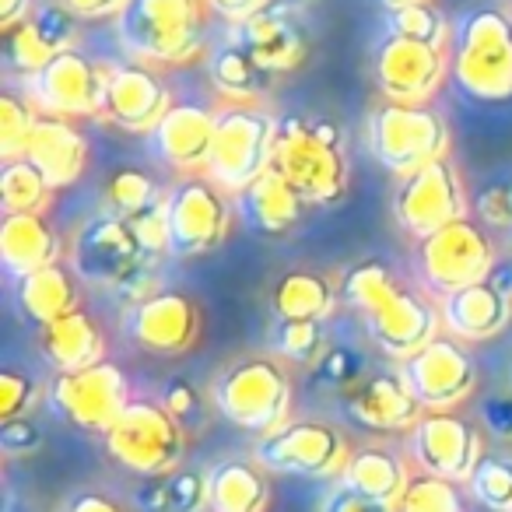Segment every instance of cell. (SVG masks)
Masks as SVG:
<instances>
[{"mask_svg":"<svg viewBox=\"0 0 512 512\" xmlns=\"http://www.w3.org/2000/svg\"><path fill=\"white\" fill-rule=\"evenodd\" d=\"M449 74L481 102L512 99V11L470 8L453 25L449 43Z\"/></svg>","mask_w":512,"mask_h":512,"instance_id":"1","label":"cell"},{"mask_svg":"<svg viewBox=\"0 0 512 512\" xmlns=\"http://www.w3.org/2000/svg\"><path fill=\"white\" fill-rule=\"evenodd\" d=\"M274 169L309 200L334 204L348 190V155L337 123L309 116H281L274 141Z\"/></svg>","mask_w":512,"mask_h":512,"instance_id":"2","label":"cell"},{"mask_svg":"<svg viewBox=\"0 0 512 512\" xmlns=\"http://www.w3.org/2000/svg\"><path fill=\"white\" fill-rule=\"evenodd\" d=\"M214 411L239 432L271 435L292 414V376L278 358L246 355L232 362L211 386Z\"/></svg>","mask_w":512,"mask_h":512,"instance_id":"3","label":"cell"},{"mask_svg":"<svg viewBox=\"0 0 512 512\" xmlns=\"http://www.w3.org/2000/svg\"><path fill=\"white\" fill-rule=\"evenodd\" d=\"M207 0H130L120 15V39L144 64L183 67L204 50Z\"/></svg>","mask_w":512,"mask_h":512,"instance_id":"4","label":"cell"},{"mask_svg":"<svg viewBox=\"0 0 512 512\" xmlns=\"http://www.w3.org/2000/svg\"><path fill=\"white\" fill-rule=\"evenodd\" d=\"M449 123L432 102L383 99L369 116V148L390 176L407 179L425 165L449 158Z\"/></svg>","mask_w":512,"mask_h":512,"instance_id":"5","label":"cell"},{"mask_svg":"<svg viewBox=\"0 0 512 512\" xmlns=\"http://www.w3.org/2000/svg\"><path fill=\"white\" fill-rule=\"evenodd\" d=\"M106 453L130 474L158 477L179 470L186 453V428L162 400L130 397L106 435Z\"/></svg>","mask_w":512,"mask_h":512,"instance_id":"6","label":"cell"},{"mask_svg":"<svg viewBox=\"0 0 512 512\" xmlns=\"http://www.w3.org/2000/svg\"><path fill=\"white\" fill-rule=\"evenodd\" d=\"M278 120L260 106H225L214 123V144L207 158V179L239 197L256 176L274 165Z\"/></svg>","mask_w":512,"mask_h":512,"instance_id":"7","label":"cell"},{"mask_svg":"<svg viewBox=\"0 0 512 512\" xmlns=\"http://www.w3.org/2000/svg\"><path fill=\"white\" fill-rule=\"evenodd\" d=\"M256 460L274 474L309 477V481H341L351 463V446L337 425L306 418L288 421L271 435H260Z\"/></svg>","mask_w":512,"mask_h":512,"instance_id":"8","label":"cell"},{"mask_svg":"<svg viewBox=\"0 0 512 512\" xmlns=\"http://www.w3.org/2000/svg\"><path fill=\"white\" fill-rule=\"evenodd\" d=\"M414 256H418L421 281L439 299L488 281L491 267L498 260L488 232L481 225H474L470 218H460L453 225L439 228L435 235H428V239H421Z\"/></svg>","mask_w":512,"mask_h":512,"instance_id":"9","label":"cell"},{"mask_svg":"<svg viewBox=\"0 0 512 512\" xmlns=\"http://www.w3.org/2000/svg\"><path fill=\"white\" fill-rule=\"evenodd\" d=\"M393 218L418 242L467 218V190L456 165L449 158H439L414 176L400 179V186L393 190Z\"/></svg>","mask_w":512,"mask_h":512,"instance_id":"10","label":"cell"},{"mask_svg":"<svg viewBox=\"0 0 512 512\" xmlns=\"http://www.w3.org/2000/svg\"><path fill=\"white\" fill-rule=\"evenodd\" d=\"M50 404L81 432L106 435L130 404L127 376L116 362H95L78 372H57L50 383Z\"/></svg>","mask_w":512,"mask_h":512,"instance_id":"11","label":"cell"},{"mask_svg":"<svg viewBox=\"0 0 512 512\" xmlns=\"http://www.w3.org/2000/svg\"><path fill=\"white\" fill-rule=\"evenodd\" d=\"M169 221H172V256L197 260L225 246L232 232V207L221 186L207 176H186L169 193Z\"/></svg>","mask_w":512,"mask_h":512,"instance_id":"12","label":"cell"},{"mask_svg":"<svg viewBox=\"0 0 512 512\" xmlns=\"http://www.w3.org/2000/svg\"><path fill=\"white\" fill-rule=\"evenodd\" d=\"M400 376L425 411H456L477 390V365L453 334H439L411 358H404Z\"/></svg>","mask_w":512,"mask_h":512,"instance_id":"13","label":"cell"},{"mask_svg":"<svg viewBox=\"0 0 512 512\" xmlns=\"http://www.w3.org/2000/svg\"><path fill=\"white\" fill-rule=\"evenodd\" d=\"M449 74V50L386 32L372 53V78L390 102H432Z\"/></svg>","mask_w":512,"mask_h":512,"instance_id":"14","label":"cell"},{"mask_svg":"<svg viewBox=\"0 0 512 512\" xmlns=\"http://www.w3.org/2000/svg\"><path fill=\"white\" fill-rule=\"evenodd\" d=\"M411 453L425 474L456 484L470 481L477 463L488 456L481 428L456 411H425V418L411 432Z\"/></svg>","mask_w":512,"mask_h":512,"instance_id":"15","label":"cell"},{"mask_svg":"<svg viewBox=\"0 0 512 512\" xmlns=\"http://www.w3.org/2000/svg\"><path fill=\"white\" fill-rule=\"evenodd\" d=\"M29 88L43 113L85 120V116L106 113L109 74H102L85 53L67 50L60 57H53L39 74H32Z\"/></svg>","mask_w":512,"mask_h":512,"instance_id":"16","label":"cell"},{"mask_svg":"<svg viewBox=\"0 0 512 512\" xmlns=\"http://www.w3.org/2000/svg\"><path fill=\"white\" fill-rule=\"evenodd\" d=\"M365 330L376 341V348L390 358H411L414 351H421L428 341L439 337L442 327V309H435L428 302V295L414 292L411 285L400 281L372 313L362 316Z\"/></svg>","mask_w":512,"mask_h":512,"instance_id":"17","label":"cell"},{"mask_svg":"<svg viewBox=\"0 0 512 512\" xmlns=\"http://www.w3.org/2000/svg\"><path fill=\"white\" fill-rule=\"evenodd\" d=\"M144 260H151V256H144L127 218H116V214H102V218L88 221L74 239L71 253V267L78 271V278L88 285L109 288V292Z\"/></svg>","mask_w":512,"mask_h":512,"instance_id":"18","label":"cell"},{"mask_svg":"<svg viewBox=\"0 0 512 512\" xmlns=\"http://www.w3.org/2000/svg\"><path fill=\"white\" fill-rule=\"evenodd\" d=\"M127 330H130V341L141 351L169 358V355H183V351H190L200 341L204 316H200V306L186 292L162 288L148 302L130 309Z\"/></svg>","mask_w":512,"mask_h":512,"instance_id":"19","label":"cell"},{"mask_svg":"<svg viewBox=\"0 0 512 512\" xmlns=\"http://www.w3.org/2000/svg\"><path fill=\"white\" fill-rule=\"evenodd\" d=\"M341 407L351 425L383 435L414 432L418 421L425 418V407L400 372H369L362 383L344 393Z\"/></svg>","mask_w":512,"mask_h":512,"instance_id":"20","label":"cell"},{"mask_svg":"<svg viewBox=\"0 0 512 512\" xmlns=\"http://www.w3.org/2000/svg\"><path fill=\"white\" fill-rule=\"evenodd\" d=\"M172 99L165 81L155 74V67L144 60H130L109 71L106 88V113L102 120L116 123L120 130L130 134H151L165 113H169Z\"/></svg>","mask_w":512,"mask_h":512,"instance_id":"21","label":"cell"},{"mask_svg":"<svg viewBox=\"0 0 512 512\" xmlns=\"http://www.w3.org/2000/svg\"><path fill=\"white\" fill-rule=\"evenodd\" d=\"M74 43H78V15L67 11L60 0H53V4H36L29 22L4 32V60H8L11 71L32 78V74L43 71L53 57L74 50Z\"/></svg>","mask_w":512,"mask_h":512,"instance_id":"22","label":"cell"},{"mask_svg":"<svg viewBox=\"0 0 512 512\" xmlns=\"http://www.w3.org/2000/svg\"><path fill=\"white\" fill-rule=\"evenodd\" d=\"M242 46L253 53V60L264 67L267 74H288L295 67L306 64L309 57V39L302 32V25L295 22L292 11L278 8V4H267L264 11H256L253 18L239 22L235 32Z\"/></svg>","mask_w":512,"mask_h":512,"instance_id":"23","label":"cell"},{"mask_svg":"<svg viewBox=\"0 0 512 512\" xmlns=\"http://www.w3.org/2000/svg\"><path fill=\"white\" fill-rule=\"evenodd\" d=\"M214 123L218 113H207L193 102H172L169 113L151 130V148L169 169L204 172L214 144Z\"/></svg>","mask_w":512,"mask_h":512,"instance_id":"24","label":"cell"},{"mask_svg":"<svg viewBox=\"0 0 512 512\" xmlns=\"http://www.w3.org/2000/svg\"><path fill=\"white\" fill-rule=\"evenodd\" d=\"M25 158L50 179L53 190L78 183L88 165V137L67 116H39L25 144Z\"/></svg>","mask_w":512,"mask_h":512,"instance_id":"25","label":"cell"},{"mask_svg":"<svg viewBox=\"0 0 512 512\" xmlns=\"http://www.w3.org/2000/svg\"><path fill=\"white\" fill-rule=\"evenodd\" d=\"M442 327L456 341L481 344L495 341L505 327L512 323V299H505L491 281L470 285L463 292H453L442 299Z\"/></svg>","mask_w":512,"mask_h":512,"instance_id":"26","label":"cell"},{"mask_svg":"<svg viewBox=\"0 0 512 512\" xmlns=\"http://www.w3.org/2000/svg\"><path fill=\"white\" fill-rule=\"evenodd\" d=\"M239 207L260 235H288L302 225V218L309 211V200L271 165L264 176H256L239 193Z\"/></svg>","mask_w":512,"mask_h":512,"instance_id":"27","label":"cell"},{"mask_svg":"<svg viewBox=\"0 0 512 512\" xmlns=\"http://www.w3.org/2000/svg\"><path fill=\"white\" fill-rule=\"evenodd\" d=\"M60 256H64V242L43 214H4V221H0V260H4L8 274L25 278L32 271L60 264Z\"/></svg>","mask_w":512,"mask_h":512,"instance_id":"28","label":"cell"},{"mask_svg":"<svg viewBox=\"0 0 512 512\" xmlns=\"http://www.w3.org/2000/svg\"><path fill=\"white\" fill-rule=\"evenodd\" d=\"M36 341H39L43 358L57 372L88 369V365L102 362V355H106L102 327L95 323L92 313H85V309H74V313L60 316V320L43 323Z\"/></svg>","mask_w":512,"mask_h":512,"instance_id":"29","label":"cell"},{"mask_svg":"<svg viewBox=\"0 0 512 512\" xmlns=\"http://www.w3.org/2000/svg\"><path fill=\"white\" fill-rule=\"evenodd\" d=\"M18 306H22L25 320H32L36 327L81 309L78 271L60 260V264H50L43 271H32L25 278H18Z\"/></svg>","mask_w":512,"mask_h":512,"instance_id":"30","label":"cell"},{"mask_svg":"<svg viewBox=\"0 0 512 512\" xmlns=\"http://www.w3.org/2000/svg\"><path fill=\"white\" fill-rule=\"evenodd\" d=\"M211 512H267L271 509V477L260 460H221L207 474Z\"/></svg>","mask_w":512,"mask_h":512,"instance_id":"31","label":"cell"},{"mask_svg":"<svg viewBox=\"0 0 512 512\" xmlns=\"http://www.w3.org/2000/svg\"><path fill=\"white\" fill-rule=\"evenodd\" d=\"M341 302V288L320 271L309 267H295L285 271L274 281L271 292V309L278 313V320H320L327 323L330 313Z\"/></svg>","mask_w":512,"mask_h":512,"instance_id":"32","label":"cell"},{"mask_svg":"<svg viewBox=\"0 0 512 512\" xmlns=\"http://www.w3.org/2000/svg\"><path fill=\"white\" fill-rule=\"evenodd\" d=\"M207 74L211 85L225 95L232 106H253L256 99H264L274 85V74H267L264 67L256 64L253 53L232 39V43L218 46L207 60Z\"/></svg>","mask_w":512,"mask_h":512,"instance_id":"33","label":"cell"},{"mask_svg":"<svg viewBox=\"0 0 512 512\" xmlns=\"http://www.w3.org/2000/svg\"><path fill=\"white\" fill-rule=\"evenodd\" d=\"M411 477L414 474L407 470V463L400 460L393 449L372 446V449H355V453H351V463L341 481L351 484L355 491H362V495L379 498V502H386V505H397L400 498H404Z\"/></svg>","mask_w":512,"mask_h":512,"instance_id":"34","label":"cell"},{"mask_svg":"<svg viewBox=\"0 0 512 512\" xmlns=\"http://www.w3.org/2000/svg\"><path fill=\"white\" fill-rule=\"evenodd\" d=\"M50 197V179L29 158L0 165V207H4V214H43Z\"/></svg>","mask_w":512,"mask_h":512,"instance_id":"35","label":"cell"},{"mask_svg":"<svg viewBox=\"0 0 512 512\" xmlns=\"http://www.w3.org/2000/svg\"><path fill=\"white\" fill-rule=\"evenodd\" d=\"M397 285H400L397 274H393L383 260H372V256L369 260L351 264L348 271L341 274V281H337V288H341V302L348 309H355L358 316L372 313V309H376Z\"/></svg>","mask_w":512,"mask_h":512,"instance_id":"36","label":"cell"},{"mask_svg":"<svg viewBox=\"0 0 512 512\" xmlns=\"http://www.w3.org/2000/svg\"><path fill=\"white\" fill-rule=\"evenodd\" d=\"M390 32L393 36H407V39H418V43L439 46V50H449V43H453V25L442 15V8H435V0L390 11Z\"/></svg>","mask_w":512,"mask_h":512,"instance_id":"37","label":"cell"},{"mask_svg":"<svg viewBox=\"0 0 512 512\" xmlns=\"http://www.w3.org/2000/svg\"><path fill=\"white\" fill-rule=\"evenodd\" d=\"M397 512H467V498L456 481L435 474H414L404 498L397 502Z\"/></svg>","mask_w":512,"mask_h":512,"instance_id":"38","label":"cell"},{"mask_svg":"<svg viewBox=\"0 0 512 512\" xmlns=\"http://www.w3.org/2000/svg\"><path fill=\"white\" fill-rule=\"evenodd\" d=\"M327 330L320 320H278L274 330V351H278L285 362L309 365L313 369L323 355H327Z\"/></svg>","mask_w":512,"mask_h":512,"instance_id":"39","label":"cell"},{"mask_svg":"<svg viewBox=\"0 0 512 512\" xmlns=\"http://www.w3.org/2000/svg\"><path fill=\"white\" fill-rule=\"evenodd\" d=\"M155 200H162L158 183L141 169H120L109 176L106 183V207L116 218H134L144 207H151Z\"/></svg>","mask_w":512,"mask_h":512,"instance_id":"40","label":"cell"},{"mask_svg":"<svg viewBox=\"0 0 512 512\" xmlns=\"http://www.w3.org/2000/svg\"><path fill=\"white\" fill-rule=\"evenodd\" d=\"M474 498L491 512H512V456L488 453L470 477Z\"/></svg>","mask_w":512,"mask_h":512,"instance_id":"41","label":"cell"},{"mask_svg":"<svg viewBox=\"0 0 512 512\" xmlns=\"http://www.w3.org/2000/svg\"><path fill=\"white\" fill-rule=\"evenodd\" d=\"M36 120H39V113L25 99H18L15 92L0 95V158H4V162L25 158V144H29V134H32V127H36Z\"/></svg>","mask_w":512,"mask_h":512,"instance_id":"42","label":"cell"},{"mask_svg":"<svg viewBox=\"0 0 512 512\" xmlns=\"http://www.w3.org/2000/svg\"><path fill=\"white\" fill-rule=\"evenodd\" d=\"M365 376H369V372H365L362 355H358L355 348H348V344L327 348V355L313 365V383L323 386V390H337V393H348L351 386H358Z\"/></svg>","mask_w":512,"mask_h":512,"instance_id":"43","label":"cell"},{"mask_svg":"<svg viewBox=\"0 0 512 512\" xmlns=\"http://www.w3.org/2000/svg\"><path fill=\"white\" fill-rule=\"evenodd\" d=\"M130 232L137 235L144 256L151 260H162L165 253H172V221H169V197L155 200L151 207H144L141 214L127 218Z\"/></svg>","mask_w":512,"mask_h":512,"instance_id":"44","label":"cell"},{"mask_svg":"<svg viewBox=\"0 0 512 512\" xmlns=\"http://www.w3.org/2000/svg\"><path fill=\"white\" fill-rule=\"evenodd\" d=\"M43 390L32 376L18 369H4L0 372V421H15V418H25L32 407L39 404Z\"/></svg>","mask_w":512,"mask_h":512,"instance_id":"45","label":"cell"},{"mask_svg":"<svg viewBox=\"0 0 512 512\" xmlns=\"http://www.w3.org/2000/svg\"><path fill=\"white\" fill-rule=\"evenodd\" d=\"M211 509V484L200 470H172L169 474V512Z\"/></svg>","mask_w":512,"mask_h":512,"instance_id":"46","label":"cell"},{"mask_svg":"<svg viewBox=\"0 0 512 512\" xmlns=\"http://www.w3.org/2000/svg\"><path fill=\"white\" fill-rule=\"evenodd\" d=\"M158 260H144V264H137L134 271L127 274V278L120 281V285L113 288L116 302L127 309H137L141 302H148L151 295H158L162 288H158Z\"/></svg>","mask_w":512,"mask_h":512,"instance_id":"47","label":"cell"},{"mask_svg":"<svg viewBox=\"0 0 512 512\" xmlns=\"http://www.w3.org/2000/svg\"><path fill=\"white\" fill-rule=\"evenodd\" d=\"M320 512H397V505H386V502H379V498H369V495H362V491H355L351 484L337 481L334 488H330V495L323 498Z\"/></svg>","mask_w":512,"mask_h":512,"instance_id":"48","label":"cell"},{"mask_svg":"<svg viewBox=\"0 0 512 512\" xmlns=\"http://www.w3.org/2000/svg\"><path fill=\"white\" fill-rule=\"evenodd\" d=\"M39 446H43V432L29 418L0 421V449L8 456H32Z\"/></svg>","mask_w":512,"mask_h":512,"instance_id":"49","label":"cell"},{"mask_svg":"<svg viewBox=\"0 0 512 512\" xmlns=\"http://www.w3.org/2000/svg\"><path fill=\"white\" fill-rule=\"evenodd\" d=\"M477 214L491 228H512V204H509V193H505V179L502 183H491L488 190H481Z\"/></svg>","mask_w":512,"mask_h":512,"instance_id":"50","label":"cell"},{"mask_svg":"<svg viewBox=\"0 0 512 512\" xmlns=\"http://www.w3.org/2000/svg\"><path fill=\"white\" fill-rule=\"evenodd\" d=\"M162 404L186 425V421L200 411V393H197V386H193L190 379L172 376L169 383H165V390H162Z\"/></svg>","mask_w":512,"mask_h":512,"instance_id":"51","label":"cell"},{"mask_svg":"<svg viewBox=\"0 0 512 512\" xmlns=\"http://www.w3.org/2000/svg\"><path fill=\"white\" fill-rule=\"evenodd\" d=\"M481 425L498 439H512V393L509 397H488L481 404Z\"/></svg>","mask_w":512,"mask_h":512,"instance_id":"52","label":"cell"},{"mask_svg":"<svg viewBox=\"0 0 512 512\" xmlns=\"http://www.w3.org/2000/svg\"><path fill=\"white\" fill-rule=\"evenodd\" d=\"M137 509L141 512H169V474L144 477L141 488L134 495Z\"/></svg>","mask_w":512,"mask_h":512,"instance_id":"53","label":"cell"},{"mask_svg":"<svg viewBox=\"0 0 512 512\" xmlns=\"http://www.w3.org/2000/svg\"><path fill=\"white\" fill-rule=\"evenodd\" d=\"M64 512H130V509L120 498L106 495V491H78V495L64 505Z\"/></svg>","mask_w":512,"mask_h":512,"instance_id":"54","label":"cell"},{"mask_svg":"<svg viewBox=\"0 0 512 512\" xmlns=\"http://www.w3.org/2000/svg\"><path fill=\"white\" fill-rule=\"evenodd\" d=\"M67 11H74L78 18H109L123 15V8H127L130 0H60Z\"/></svg>","mask_w":512,"mask_h":512,"instance_id":"55","label":"cell"},{"mask_svg":"<svg viewBox=\"0 0 512 512\" xmlns=\"http://www.w3.org/2000/svg\"><path fill=\"white\" fill-rule=\"evenodd\" d=\"M267 4H274V0H207V8L232 18V22H246V18H253L256 11H264Z\"/></svg>","mask_w":512,"mask_h":512,"instance_id":"56","label":"cell"},{"mask_svg":"<svg viewBox=\"0 0 512 512\" xmlns=\"http://www.w3.org/2000/svg\"><path fill=\"white\" fill-rule=\"evenodd\" d=\"M36 11V0H0V32L18 29Z\"/></svg>","mask_w":512,"mask_h":512,"instance_id":"57","label":"cell"},{"mask_svg":"<svg viewBox=\"0 0 512 512\" xmlns=\"http://www.w3.org/2000/svg\"><path fill=\"white\" fill-rule=\"evenodd\" d=\"M488 281L505 295V299H512V256H505V260H495Z\"/></svg>","mask_w":512,"mask_h":512,"instance_id":"58","label":"cell"},{"mask_svg":"<svg viewBox=\"0 0 512 512\" xmlns=\"http://www.w3.org/2000/svg\"><path fill=\"white\" fill-rule=\"evenodd\" d=\"M386 11H397V8H407V4H425V0H383Z\"/></svg>","mask_w":512,"mask_h":512,"instance_id":"59","label":"cell"},{"mask_svg":"<svg viewBox=\"0 0 512 512\" xmlns=\"http://www.w3.org/2000/svg\"><path fill=\"white\" fill-rule=\"evenodd\" d=\"M505 193H509V204H512V176L505 179Z\"/></svg>","mask_w":512,"mask_h":512,"instance_id":"60","label":"cell"},{"mask_svg":"<svg viewBox=\"0 0 512 512\" xmlns=\"http://www.w3.org/2000/svg\"><path fill=\"white\" fill-rule=\"evenodd\" d=\"M509 386H512V369H509Z\"/></svg>","mask_w":512,"mask_h":512,"instance_id":"61","label":"cell"},{"mask_svg":"<svg viewBox=\"0 0 512 512\" xmlns=\"http://www.w3.org/2000/svg\"><path fill=\"white\" fill-rule=\"evenodd\" d=\"M11 512H15V509H11Z\"/></svg>","mask_w":512,"mask_h":512,"instance_id":"62","label":"cell"},{"mask_svg":"<svg viewBox=\"0 0 512 512\" xmlns=\"http://www.w3.org/2000/svg\"><path fill=\"white\" fill-rule=\"evenodd\" d=\"M509 232H512V228H509Z\"/></svg>","mask_w":512,"mask_h":512,"instance_id":"63","label":"cell"},{"mask_svg":"<svg viewBox=\"0 0 512 512\" xmlns=\"http://www.w3.org/2000/svg\"><path fill=\"white\" fill-rule=\"evenodd\" d=\"M509 4H512V0H509Z\"/></svg>","mask_w":512,"mask_h":512,"instance_id":"64","label":"cell"}]
</instances>
